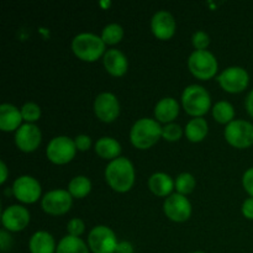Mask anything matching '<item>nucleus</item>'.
Here are the masks:
<instances>
[{
	"instance_id": "2f4dec72",
	"label": "nucleus",
	"mask_w": 253,
	"mask_h": 253,
	"mask_svg": "<svg viewBox=\"0 0 253 253\" xmlns=\"http://www.w3.org/2000/svg\"><path fill=\"white\" fill-rule=\"evenodd\" d=\"M84 229H85V225H84L83 220L79 219V217H74V219L69 220L68 225H67L68 235H72V236L79 237L84 232Z\"/></svg>"
},
{
	"instance_id": "ddd939ff",
	"label": "nucleus",
	"mask_w": 253,
	"mask_h": 253,
	"mask_svg": "<svg viewBox=\"0 0 253 253\" xmlns=\"http://www.w3.org/2000/svg\"><path fill=\"white\" fill-rule=\"evenodd\" d=\"M94 111L104 123H111L115 120L120 114V104L115 94L109 91L99 94L94 100Z\"/></svg>"
},
{
	"instance_id": "20e7f679",
	"label": "nucleus",
	"mask_w": 253,
	"mask_h": 253,
	"mask_svg": "<svg viewBox=\"0 0 253 253\" xmlns=\"http://www.w3.org/2000/svg\"><path fill=\"white\" fill-rule=\"evenodd\" d=\"M182 104L184 110L189 115L195 118H202V115L208 113L211 105L210 94L204 86L192 84L183 90Z\"/></svg>"
},
{
	"instance_id": "f704fd0d",
	"label": "nucleus",
	"mask_w": 253,
	"mask_h": 253,
	"mask_svg": "<svg viewBox=\"0 0 253 253\" xmlns=\"http://www.w3.org/2000/svg\"><path fill=\"white\" fill-rule=\"evenodd\" d=\"M0 246H1V251L2 252L7 251V250L11 249V246H12L11 236H10L9 232H7L6 230H4V229L0 231Z\"/></svg>"
},
{
	"instance_id": "412c9836",
	"label": "nucleus",
	"mask_w": 253,
	"mask_h": 253,
	"mask_svg": "<svg viewBox=\"0 0 253 253\" xmlns=\"http://www.w3.org/2000/svg\"><path fill=\"white\" fill-rule=\"evenodd\" d=\"M148 188L158 197H168L174 188V182L167 173L157 172L148 178Z\"/></svg>"
},
{
	"instance_id": "4c0bfd02",
	"label": "nucleus",
	"mask_w": 253,
	"mask_h": 253,
	"mask_svg": "<svg viewBox=\"0 0 253 253\" xmlns=\"http://www.w3.org/2000/svg\"><path fill=\"white\" fill-rule=\"evenodd\" d=\"M246 109L247 111H249L250 115L253 118V89L250 91V94L246 98Z\"/></svg>"
},
{
	"instance_id": "473e14b6",
	"label": "nucleus",
	"mask_w": 253,
	"mask_h": 253,
	"mask_svg": "<svg viewBox=\"0 0 253 253\" xmlns=\"http://www.w3.org/2000/svg\"><path fill=\"white\" fill-rule=\"evenodd\" d=\"M242 184H244L245 190L251 195V198H253V167L249 168V169L244 173Z\"/></svg>"
},
{
	"instance_id": "6ab92c4d",
	"label": "nucleus",
	"mask_w": 253,
	"mask_h": 253,
	"mask_svg": "<svg viewBox=\"0 0 253 253\" xmlns=\"http://www.w3.org/2000/svg\"><path fill=\"white\" fill-rule=\"evenodd\" d=\"M178 114H179V104L172 96L162 98L155 106V116L158 123H172Z\"/></svg>"
},
{
	"instance_id": "c9c22d12",
	"label": "nucleus",
	"mask_w": 253,
	"mask_h": 253,
	"mask_svg": "<svg viewBox=\"0 0 253 253\" xmlns=\"http://www.w3.org/2000/svg\"><path fill=\"white\" fill-rule=\"evenodd\" d=\"M242 214L247 219L253 220V198H247L241 207Z\"/></svg>"
},
{
	"instance_id": "4be33fe9",
	"label": "nucleus",
	"mask_w": 253,
	"mask_h": 253,
	"mask_svg": "<svg viewBox=\"0 0 253 253\" xmlns=\"http://www.w3.org/2000/svg\"><path fill=\"white\" fill-rule=\"evenodd\" d=\"M95 152L105 160H115L121 152V145L118 140L109 136L100 137L95 142Z\"/></svg>"
},
{
	"instance_id": "cd10ccee",
	"label": "nucleus",
	"mask_w": 253,
	"mask_h": 253,
	"mask_svg": "<svg viewBox=\"0 0 253 253\" xmlns=\"http://www.w3.org/2000/svg\"><path fill=\"white\" fill-rule=\"evenodd\" d=\"M174 188L177 193L182 195H187L192 193L195 188V178L194 175L188 172H183L177 175L174 182Z\"/></svg>"
},
{
	"instance_id": "7ed1b4c3",
	"label": "nucleus",
	"mask_w": 253,
	"mask_h": 253,
	"mask_svg": "<svg viewBox=\"0 0 253 253\" xmlns=\"http://www.w3.org/2000/svg\"><path fill=\"white\" fill-rule=\"evenodd\" d=\"M72 49L78 58L85 62H94L105 54V42L101 36L91 32L78 34L72 41Z\"/></svg>"
},
{
	"instance_id": "6e6552de",
	"label": "nucleus",
	"mask_w": 253,
	"mask_h": 253,
	"mask_svg": "<svg viewBox=\"0 0 253 253\" xmlns=\"http://www.w3.org/2000/svg\"><path fill=\"white\" fill-rule=\"evenodd\" d=\"M224 135L234 147L247 148L253 145V124L246 120H232L225 127Z\"/></svg>"
},
{
	"instance_id": "2eb2a0df",
	"label": "nucleus",
	"mask_w": 253,
	"mask_h": 253,
	"mask_svg": "<svg viewBox=\"0 0 253 253\" xmlns=\"http://www.w3.org/2000/svg\"><path fill=\"white\" fill-rule=\"evenodd\" d=\"M2 226L12 232L24 230L30 222V212L22 205H10L2 211Z\"/></svg>"
},
{
	"instance_id": "aec40b11",
	"label": "nucleus",
	"mask_w": 253,
	"mask_h": 253,
	"mask_svg": "<svg viewBox=\"0 0 253 253\" xmlns=\"http://www.w3.org/2000/svg\"><path fill=\"white\" fill-rule=\"evenodd\" d=\"M29 249L31 253H54L57 246L49 232L37 231L30 239Z\"/></svg>"
},
{
	"instance_id": "f03ea898",
	"label": "nucleus",
	"mask_w": 253,
	"mask_h": 253,
	"mask_svg": "<svg viewBox=\"0 0 253 253\" xmlns=\"http://www.w3.org/2000/svg\"><path fill=\"white\" fill-rule=\"evenodd\" d=\"M162 136V127L155 119L142 118L136 121L130 130V140L135 147L147 150Z\"/></svg>"
},
{
	"instance_id": "f257e3e1",
	"label": "nucleus",
	"mask_w": 253,
	"mask_h": 253,
	"mask_svg": "<svg viewBox=\"0 0 253 253\" xmlns=\"http://www.w3.org/2000/svg\"><path fill=\"white\" fill-rule=\"evenodd\" d=\"M105 179L115 192H127L135 182L133 165L126 157H118L110 161L105 168Z\"/></svg>"
},
{
	"instance_id": "a878e982",
	"label": "nucleus",
	"mask_w": 253,
	"mask_h": 253,
	"mask_svg": "<svg viewBox=\"0 0 253 253\" xmlns=\"http://www.w3.org/2000/svg\"><path fill=\"white\" fill-rule=\"evenodd\" d=\"M212 116L220 124H230L235 116V109L229 101L220 100L212 106Z\"/></svg>"
},
{
	"instance_id": "9b49d317",
	"label": "nucleus",
	"mask_w": 253,
	"mask_h": 253,
	"mask_svg": "<svg viewBox=\"0 0 253 253\" xmlns=\"http://www.w3.org/2000/svg\"><path fill=\"white\" fill-rule=\"evenodd\" d=\"M73 197L68 190L54 189L49 190L43 195L41 200L42 209L51 215L66 214L72 207Z\"/></svg>"
},
{
	"instance_id": "7c9ffc66",
	"label": "nucleus",
	"mask_w": 253,
	"mask_h": 253,
	"mask_svg": "<svg viewBox=\"0 0 253 253\" xmlns=\"http://www.w3.org/2000/svg\"><path fill=\"white\" fill-rule=\"evenodd\" d=\"M192 41L197 49H205L208 46H209L210 37L207 32L199 30V31H195L194 34H193Z\"/></svg>"
},
{
	"instance_id": "e433bc0d",
	"label": "nucleus",
	"mask_w": 253,
	"mask_h": 253,
	"mask_svg": "<svg viewBox=\"0 0 253 253\" xmlns=\"http://www.w3.org/2000/svg\"><path fill=\"white\" fill-rule=\"evenodd\" d=\"M115 253H133V246L128 241H120L116 247Z\"/></svg>"
},
{
	"instance_id": "423d86ee",
	"label": "nucleus",
	"mask_w": 253,
	"mask_h": 253,
	"mask_svg": "<svg viewBox=\"0 0 253 253\" xmlns=\"http://www.w3.org/2000/svg\"><path fill=\"white\" fill-rule=\"evenodd\" d=\"M77 152L74 140L68 136H56L48 142L46 148V155L51 162L56 165H66L71 162Z\"/></svg>"
},
{
	"instance_id": "ea45409f",
	"label": "nucleus",
	"mask_w": 253,
	"mask_h": 253,
	"mask_svg": "<svg viewBox=\"0 0 253 253\" xmlns=\"http://www.w3.org/2000/svg\"><path fill=\"white\" fill-rule=\"evenodd\" d=\"M192 253H205V252H203V251H197V252H192Z\"/></svg>"
},
{
	"instance_id": "39448f33",
	"label": "nucleus",
	"mask_w": 253,
	"mask_h": 253,
	"mask_svg": "<svg viewBox=\"0 0 253 253\" xmlns=\"http://www.w3.org/2000/svg\"><path fill=\"white\" fill-rule=\"evenodd\" d=\"M190 72L199 79H209L217 72L216 57L208 49H195L188 58Z\"/></svg>"
},
{
	"instance_id": "5701e85b",
	"label": "nucleus",
	"mask_w": 253,
	"mask_h": 253,
	"mask_svg": "<svg viewBox=\"0 0 253 253\" xmlns=\"http://www.w3.org/2000/svg\"><path fill=\"white\" fill-rule=\"evenodd\" d=\"M208 121L204 118H194L185 126V136L192 142H200L208 135Z\"/></svg>"
},
{
	"instance_id": "0eeeda50",
	"label": "nucleus",
	"mask_w": 253,
	"mask_h": 253,
	"mask_svg": "<svg viewBox=\"0 0 253 253\" xmlns=\"http://www.w3.org/2000/svg\"><path fill=\"white\" fill-rule=\"evenodd\" d=\"M118 244L115 232L105 225L94 226L89 232L88 245L94 253H115Z\"/></svg>"
},
{
	"instance_id": "a211bd4d",
	"label": "nucleus",
	"mask_w": 253,
	"mask_h": 253,
	"mask_svg": "<svg viewBox=\"0 0 253 253\" xmlns=\"http://www.w3.org/2000/svg\"><path fill=\"white\" fill-rule=\"evenodd\" d=\"M24 120L21 115V110L14 106L12 104L4 103L0 105V128L2 131H16L21 126V121Z\"/></svg>"
},
{
	"instance_id": "f8f14e48",
	"label": "nucleus",
	"mask_w": 253,
	"mask_h": 253,
	"mask_svg": "<svg viewBox=\"0 0 253 253\" xmlns=\"http://www.w3.org/2000/svg\"><path fill=\"white\" fill-rule=\"evenodd\" d=\"M163 210L170 220L183 222L189 219L192 215V204L185 195L174 193L166 198L163 203Z\"/></svg>"
},
{
	"instance_id": "dca6fc26",
	"label": "nucleus",
	"mask_w": 253,
	"mask_h": 253,
	"mask_svg": "<svg viewBox=\"0 0 253 253\" xmlns=\"http://www.w3.org/2000/svg\"><path fill=\"white\" fill-rule=\"evenodd\" d=\"M153 35L160 40H168L175 32V20L167 10H160L151 19Z\"/></svg>"
},
{
	"instance_id": "4468645a",
	"label": "nucleus",
	"mask_w": 253,
	"mask_h": 253,
	"mask_svg": "<svg viewBox=\"0 0 253 253\" xmlns=\"http://www.w3.org/2000/svg\"><path fill=\"white\" fill-rule=\"evenodd\" d=\"M41 130L35 124H22L15 131V143L24 152H32L36 150L41 143Z\"/></svg>"
},
{
	"instance_id": "72a5a7b5",
	"label": "nucleus",
	"mask_w": 253,
	"mask_h": 253,
	"mask_svg": "<svg viewBox=\"0 0 253 253\" xmlns=\"http://www.w3.org/2000/svg\"><path fill=\"white\" fill-rule=\"evenodd\" d=\"M74 143H76L77 150L79 151H86L89 150L91 145V138L88 135H78L74 138Z\"/></svg>"
},
{
	"instance_id": "c85d7f7f",
	"label": "nucleus",
	"mask_w": 253,
	"mask_h": 253,
	"mask_svg": "<svg viewBox=\"0 0 253 253\" xmlns=\"http://www.w3.org/2000/svg\"><path fill=\"white\" fill-rule=\"evenodd\" d=\"M21 115L26 123L34 124L35 121H37L41 116V109L37 105L36 103H32V101H27L22 105L21 108Z\"/></svg>"
},
{
	"instance_id": "393cba45",
	"label": "nucleus",
	"mask_w": 253,
	"mask_h": 253,
	"mask_svg": "<svg viewBox=\"0 0 253 253\" xmlns=\"http://www.w3.org/2000/svg\"><path fill=\"white\" fill-rule=\"evenodd\" d=\"M91 190V182L85 175H76L68 183V192L73 198H84Z\"/></svg>"
},
{
	"instance_id": "58836bf2",
	"label": "nucleus",
	"mask_w": 253,
	"mask_h": 253,
	"mask_svg": "<svg viewBox=\"0 0 253 253\" xmlns=\"http://www.w3.org/2000/svg\"><path fill=\"white\" fill-rule=\"evenodd\" d=\"M0 170H1L0 183H1V184H4L5 180H6V178H7V167H6V165H5L4 161H1V162H0Z\"/></svg>"
},
{
	"instance_id": "c756f323",
	"label": "nucleus",
	"mask_w": 253,
	"mask_h": 253,
	"mask_svg": "<svg viewBox=\"0 0 253 253\" xmlns=\"http://www.w3.org/2000/svg\"><path fill=\"white\" fill-rule=\"evenodd\" d=\"M183 135V128L174 123L166 124L162 127V137L167 141H178Z\"/></svg>"
},
{
	"instance_id": "f3484780",
	"label": "nucleus",
	"mask_w": 253,
	"mask_h": 253,
	"mask_svg": "<svg viewBox=\"0 0 253 253\" xmlns=\"http://www.w3.org/2000/svg\"><path fill=\"white\" fill-rule=\"evenodd\" d=\"M104 67L106 71L115 77H121L127 71V58L121 51L116 48L108 49L104 54Z\"/></svg>"
},
{
	"instance_id": "bb28decb",
	"label": "nucleus",
	"mask_w": 253,
	"mask_h": 253,
	"mask_svg": "<svg viewBox=\"0 0 253 253\" xmlns=\"http://www.w3.org/2000/svg\"><path fill=\"white\" fill-rule=\"evenodd\" d=\"M124 37V29L121 25L116 22L106 25L101 31V39L105 42V44H115L120 42Z\"/></svg>"
},
{
	"instance_id": "b1692460",
	"label": "nucleus",
	"mask_w": 253,
	"mask_h": 253,
	"mask_svg": "<svg viewBox=\"0 0 253 253\" xmlns=\"http://www.w3.org/2000/svg\"><path fill=\"white\" fill-rule=\"evenodd\" d=\"M56 253H89V249L81 237L67 235L57 245Z\"/></svg>"
},
{
	"instance_id": "9d476101",
	"label": "nucleus",
	"mask_w": 253,
	"mask_h": 253,
	"mask_svg": "<svg viewBox=\"0 0 253 253\" xmlns=\"http://www.w3.org/2000/svg\"><path fill=\"white\" fill-rule=\"evenodd\" d=\"M11 189L15 198L26 204L37 202L41 197V184L31 175H20L14 180Z\"/></svg>"
},
{
	"instance_id": "1a4fd4ad",
	"label": "nucleus",
	"mask_w": 253,
	"mask_h": 253,
	"mask_svg": "<svg viewBox=\"0 0 253 253\" xmlns=\"http://www.w3.org/2000/svg\"><path fill=\"white\" fill-rule=\"evenodd\" d=\"M217 82L224 90L229 93H240L249 85L250 76L242 67H229L217 76Z\"/></svg>"
}]
</instances>
